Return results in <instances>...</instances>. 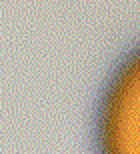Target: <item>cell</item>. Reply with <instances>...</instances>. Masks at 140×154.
<instances>
[{
	"label": "cell",
	"instance_id": "6da1fadb",
	"mask_svg": "<svg viewBox=\"0 0 140 154\" xmlns=\"http://www.w3.org/2000/svg\"><path fill=\"white\" fill-rule=\"evenodd\" d=\"M104 154H140V54L112 86L102 118Z\"/></svg>",
	"mask_w": 140,
	"mask_h": 154
}]
</instances>
